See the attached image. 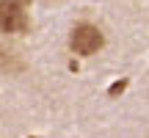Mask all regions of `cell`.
I'll list each match as a JSON object with an SVG mask.
<instances>
[{
  "label": "cell",
  "mask_w": 149,
  "mask_h": 138,
  "mask_svg": "<svg viewBox=\"0 0 149 138\" xmlns=\"http://www.w3.org/2000/svg\"><path fill=\"white\" fill-rule=\"evenodd\" d=\"M31 28L28 11L19 0H0V33H25Z\"/></svg>",
  "instance_id": "cell-2"
},
{
  "label": "cell",
  "mask_w": 149,
  "mask_h": 138,
  "mask_svg": "<svg viewBox=\"0 0 149 138\" xmlns=\"http://www.w3.org/2000/svg\"><path fill=\"white\" fill-rule=\"evenodd\" d=\"M11 61H14V53H6V50L0 47V72H8Z\"/></svg>",
  "instance_id": "cell-3"
},
{
  "label": "cell",
  "mask_w": 149,
  "mask_h": 138,
  "mask_svg": "<svg viewBox=\"0 0 149 138\" xmlns=\"http://www.w3.org/2000/svg\"><path fill=\"white\" fill-rule=\"evenodd\" d=\"M102 44H105L102 31L97 25H91V22H77V25L72 28V33H69L72 53L83 55V58H88V55H94L97 50H102Z\"/></svg>",
  "instance_id": "cell-1"
}]
</instances>
